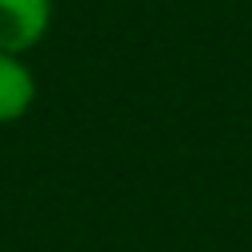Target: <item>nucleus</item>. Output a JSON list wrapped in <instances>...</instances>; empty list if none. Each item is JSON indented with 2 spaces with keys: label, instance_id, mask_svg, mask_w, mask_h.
<instances>
[{
  "label": "nucleus",
  "instance_id": "f257e3e1",
  "mask_svg": "<svg viewBox=\"0 0 252 252\" xmlns=\"http://www.w3.org/2000/svg\"><path fill=\"white\" fill-rule=\"evenodd\" d=\"M51 0H0V51L24 55L47 35Z\"/></svg>",
  "mask_w": 252,
  "mask_h": 252
},
{
  "label": "nucleus",
  "instance_id": "f03ea898",
  "mask_svg": "<svg viewBox=\"0 0 252 252\" xmlns=\"http://www.w3.org/2000/svg\"><path fill=\"white\" fill-rule=\"evenodd\" d=\"M35 98V79L32 71L20 63V55H4L0 51V122H16L28 114Z\"/></svg>",
  "mask_w": 252,
  "mask_h": 252
}]
</instances>
